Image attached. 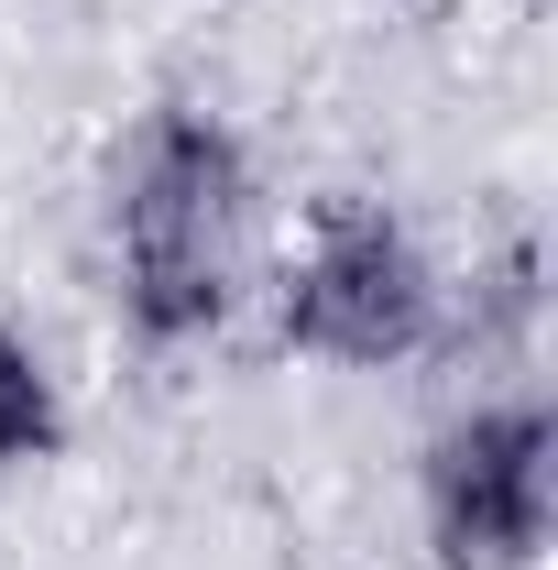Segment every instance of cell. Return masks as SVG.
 Here are the masks:
<instances>
[{"instance_id": "cell-1", "label": "cell", "mask_w": 558, "mask_h": 570, "mask_svg": "<svg viewBox=\"0 0 558 570\" xmlns=\"http://www.w3.org/2000/svg\"><path fill=\"white\" fill-rule=\"evenodd\" d=\"M110 242H121V318L153 352L209 341L241 296V242H252V154L219 110H153L121 154V198H110Z\"/></svg>"}, {"instance_id": "cell-2", "label": "cell", "mask_w": 558, "mask_h": 570, "mask_svg": "<svg viewBox=\"0 0 558 570\" xmlns=\"http://www.w3.org/2000/svg\"><path fill=\"white\" fill-rule=\"evenodd\" d=\"M438 318H449V285H438L427 242L383 198H329L307 253H296V275H285V307H275L285 352L350 362V373L417 362L438 341Z\"/></svg>"}, {"instance_id": "cell-3", "label": "cell", "mask_w": 558, "mask_h": 570, "mask_svg": "<svg viewBox=\"0 0 558 570\" xmlns=\"http://www.w3.org/2000/svg\"><path fill=\"white\" fill-rule=\"evenodd\" d=\"M558 515V428L537 395H492L427 439V549L438 570H537Z\"/></svg>"}, {"instance_id": "cell-4", "label": "cell", "mask_w": 558, "mask_h": 570, "mask_svg": "<svg viewBox=\"0 0 558 570\" xmlns=\"http://www.w3.org/2000/svg\"><path fill=\"white\" fill-rule=\"evenodd\" d=\"M56 450H67V395H56V362H44L11 318H0V483H11V472H44Z\"/></svg>"}]
</instances>
